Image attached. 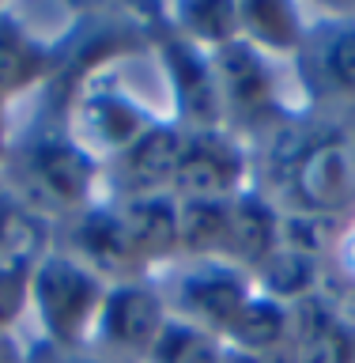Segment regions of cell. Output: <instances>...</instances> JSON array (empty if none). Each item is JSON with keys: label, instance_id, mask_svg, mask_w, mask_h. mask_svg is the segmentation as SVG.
Listing matches in <instances>:
<instances>
[{"label": "cell", "instance_id": "11", "mask_svg": "<svg viewBox=\"0 0 355 363\" xmlns=\"http://www.w3.org/2000/svg\"><path fill=\"white\" fill-rule=\"evenodd\" d=\"M64 254H72L84 269H91L102 284H133V280H147L152 272L136 254L125 220L113 201H95L91 208H84L79 216H72L68 223L57 227Z\"/></svg>", "mask_w": 355, "mask_h": 363}, {"label": "cell", "instance_id": "10", "mask_svg": "<svg viewBox=\"0 0 355 363\" xmlns=\"http://www.w3.org/2000/svg\"><path fill=\"white\" fill-rule=\"evenodd\" d=\"M152 50L163 65L170 87V121H178L181 129H220L223 106H220V87H215L212 53L178 38L163 19L152 30Z\"/></svg>", "mask_w": 355, "mask_h": 363}, {"label": "cell", "instance_id": "23", "mask_svg": "<svg viewBox=\"0 0 355 363\" xmlns=\"http://www.w3.org/2000/svg\"><path fill=\"white\" fill-rule=\"evenodd\" d=\"M27 280L30 269L0 257V333H11L19 314L27 311Z\"/></svg>", "mask_w": 355, "mask_h": 363}, {"label": "cell", "instance_id": "2", "mask_svg": "<svg viewBox=\"0 0 355 363\" xmlns=\"http://www.w3.org/2000/svg\"><path fill=\"white\" fill-rule=\"evenodd\" d=\"M0 186L23 208L61 227L102 201V163H95L64 129H42L8 147Z\"/></svg>", "mask_w": 355, "mask_h": 363}, {"label": "cell", "instance_id": "20", "mask_svg": "<svg viewBox=\"0 0 355 363\" xmlns=\"http://www.w3.org/2000/svg\"><path fill=\"white\" fill-rule=\"evenodd\" d=\"M159 19L178 38L201 45L208 53H215L220 45L235 42L242 34L238 30V4L235 0H186V4H170Z\"/></svg>", "mask_w": 355, "mask_h": 363}, {"label": "cell", "instance_id": "24", "mask_svg": "<svg viewBox=\"0 0 355 363\" xmlns=\"http://www.w3.org/2000/svg\"><path fill=\"white\" fill-rule=\"evenodd\" d=\"M329 269L340 272V284H344V288H355V220L340 231L337 250H333V257H329Z\"/></svg>", "mask_w": 355, "mask_h": 363}, {"label": "cell", "instance_id": "29", "mask_svg": "<svg viewBox=\"0 0 355 363\" xmlns=\"http://www.w3.org/2000/svg\"><path fill=\"white\" fill-rule=\"evenodd\" d=\"M8 147H11V136H8V106L0 102V167L8 159Z\"/></svg>", "mask_w": 355, "mask_h": 363}, {"label": "cell", "instance_id": "16", "mask_svg": "<svg viewBox=\"0 0 355 363\" xmlns=\"http://www.w3.org/2000/svg\"><path fill=\"white\" fill-rule=\"evenodd\" d=\"M125 220L136 254L147 265V272H163L181 257V238H178V197L159 193V197H136V201H113Z\"/></svg>", "mask_w": 355, "mask_h": 363}, {"label": "cell", "instance_id": "19", "mask_svg": "<svg viewBox=\"0 0 355 363\" xmlns=\"http://www.w3.org/2000/svg\"><path fill=\"white\" fill-rule=\"evenodd\" d=\"M288 337H291V306L257 291L223 333V345L231 352H249V356H280L288 348Z\"/></svg>", "mask_w": 355, "mask_h": 363}, {"label": "cell", "instance_id": "25", "mask_svg": "<svg viewBox=\"0 0 355 363\" xmlns=\"http://www.w3.org/2000/svg\"><path fill=\"white\" fill-rule=\"evenodd\" d=\"M30 363H113V359L98 356V352H91V348L57 352V348H50V345H34V348H30Z\"/></svg>", "mask_w": 355, "mask_h": 363}, {"label": "cell", "instance_id": "14", "mask_svg": "<svg viewBox=\"0 0 355 363\" xmlns=\"http://www.w3.org/2000/svg\"><path fill=\"white\" fill-rule=\"evenodd\" d=\"M61 45H50L11 8H0V102L11 106L19 95L53 84Z\"/></svg>", "mask_w": 355, "mask_h": 363}, {"label": "cell", "instance_id": "3", "mask_svg": "<svg viewBox=\"0 0 355 363\" xmlns=\"http://www.w3.org/2000/svg\"><path fill=\"white\" fill-rule=\"evenodd\" d=\"M110 284H102L91 269H84L72 254L53 246L27 280V311L42 329V345L57 352L91 348L98 311L106 303Z\"/></svg>", "mask_w": 355, "mask_h": 363}, {"label": "cell", "instance_id": "9", "mask_svg": "<svg viewBox=\"0 0 355 363\" xmlns=\"http://www.w3.org/2000/svg\"><path fill=\"white\" fill-rule=\"evenodd\" d=\"M167 322H170V306L152 277L133 284H113L98 311L91 352H98L113 363H144Z\"/></svg>", "mask_w": 355, "mask_h": 363}, {"label": "cell", "instance_id": "22", "mask_svg": "<svg viewBox=\"0 0 355 363\" xmlns=\"http://www.w3.org/2000/svg\"><path fill=\"white\" fill-rule=\"evenodd\" d=\"M144 363H227V345L223 337L170 314Z\"/></svg>", "mask_w": 355, "mask_h": 363}, {"label": "cell", "instance_id": "21", "mask_svg": "<svg viewBox=\"0 0 355 363\" xmlns=\"http://www.w3.org/2000/svg\"><path fill=\"white\" fill-rule=\"evenodd\" d=\"M231 201H178L181 257H223Z\"/></svg>", "mask_w": 355, "mask_h": 363}, {"label": "cell", "instance_id": "27", "mask_svg": "<svg viewBox=\"0 0 355 363\" xmlns=\"http://www.w3.org/2000/svg\"><path fill=\"white\" fill-rule=\"evenodd\" d=\"M340 136H344L348 159H351V167H355V106L340 113Z\"/></svg>", "mask_w": 355, "mask_h": 363}, {"label": "cell", "instance_id": "18", "mask_svg": "<svg viewBox=\"0 0 355 363\" xmlns=\"http://www.w3.org/2000/svg\"><path fill=\"white\" fill-rule=\"evenodd\" d=\"M254 288L283 306H295L329 288V261L317 254H306L299 246L280 242L272 250V257L254 272Z\"/></svg>", "mask_w": 355, "mask_h": 363}, {"label": "cell", "instance_id": "28", "mask_svg": "<svg viewBox=\"0 0 355 363\" xmlns=\"http://www.w3.org/2000/svg\"><path fill=\"white\" fill-rule=\"evenodd\" d=\"M227 363H288V359H283V352L280 356H249V352H231L227 348Z\"/></svg>", "mask_w": 355, "mask_h": 363}, {"label": "cell", "instance_id": "12", "mask_svg": "<svg viewBox=\"0 0 355 363\" xmlns=\"http://www.w3.org/2000/svg\"><path fill=\"white\" fill-rule=\"evenodd\" d=\"M186 129L170 118H159L136 144H129L118 159L102 167V197L106 201H136L159 197L174 189L178 159Z\"/></svg>", "mask_w": 355, "mask_h": 363}, {"label": "cell", "instance_id": "17", "mask_svg": "<svg viewBox=\"0 0 355 363\" xmlns=\"http://www.w3.org/2000/svg\"><path fill=\"white\" fill-rule=\"evenodd\" d=\"M310 16L288 0H238V38L272 61H291L306 38Z\"/></svg>", "mask_w": 355, "mask_h": 363}, {"label": "cell", "instance_id": "7", "mask_svg": "<svg viewBox=\"0 0 355 363\" xmlns=\"http://www.w3.org/2000/svg\"><path fill=\"white\" fill-rule=\"evenodd\" d=\"M295 84L314 110L344 113L355 106V11H322L310 19L299 53L291 57Z\"/></svg>", "mask_w": 355, "mask_h": 363}, {"label": "cell", "instance_id": "4", "mask_svg": "<svg viewBox=\"0 0 355 363\" xmlns=\"http://www.w3.org/2000/svg\"><path fill=\"white\" fill-rule=\"evenodd\" d=\"M215 87H220L223 125L246 140V133H272L283 121L295 118V110L283 99L280 68L272 57L254 50L249 42L235 38L212 53Z\"/></svg>", "mask_w": 355, "mask_h": 363}, {"label": "cell", "instance_id": "5", "mask_svg": "<svg viewBox=\"0 0 355 363\" xmlns=\"http://www.w3.org/2000/svg\"><path fill=\"white\" fill-rule=\"evenodd\" d=\"M159 121V113L147 106L144 99H136L129 87L106 79V72L87 79L84 87H76L64 99V125L61 129L95 159L106 167L110 159H118L129 144Z\"/></svg>", "mask_w": 355, "mask_h": 363}, {"label": "cell", "instance_id": "26", "mask_svg": "<svg viewBox=\"0 0 355 363\" xmlns=\"http://www.w3.org/2000/svg\"><path fill=\"white\" fill-rule=\"evenodd\" d=\"M0 363H30V348L16 333H0Z\"/></svg>", "mask_w": 355, "mask_h": 363}, {"label": "cell", "instance_id": "1", "mask_svg": "<svg viewBox=\"0 0 355 363\" xmlns=\"http://www.w3.org/2000/svg\"><path fill=\"white\" fill-rule=\"evenodd\" d=\"M269 174L276 182L280 212L317 216V220H355V167L348 159L340 118L333 125L283 121L269 133Z\"/></svg>", "mask_w": 355, "mask_h": 363}, {"label": "cell", "instance_id": "6", "mask_svg": "<svg viewBox=\"0 0 355 363\" xmlns=\"http://www.w3.org/2000/svg\"><path fill=\"white\" fill-rule=\"evenodd\" d=\"M163 291L170 314L223 337L238 311L254 299V277L220 257H181L152 277Z\"/></svg>", "mask_w": 355, "mask_h": 363}, {"label": "cell", "instance_id": "13", "mask_svg": "<svg viewBox=\"0 0 355 363\" xmlns=\"http://www.w3.org/2000/svg\"><path fill=\"white\" fill-rule=\"evenodd\" d=\"M288 363H355V322L333 291H317L291 306Z\"/></svg>", "mask_w": 355, "mask_h": 363}, {"label": "cell", "instance_id": "15", "mask_svg": "<svg viewBox=\"0 0 355 363\" xmlns=\"http://www.w3.org/2000/svg\"><path fill=\"white\" fill-rule=\"evenodd\" d=\"M280 227H283V212L280 204L269 197L265 189H246L231 201V220H227V242H223V257L227 265L254 272L272 257V250L280 246Z\"/></svg>", "mask_w": 355, "mask_h": 363}, {"label": "cell", "instance_id": "8", "mask_svg": "<svg viewBox=\"0 0 355 363\" xmlns=\"http://www.w3.org/2000/svg\"><path fill=\"white\" fill-rule=\"evenodd\" d=\"M246 189H254V152L242 136L227 125L186 129L170 193L178 201H231Z\"/></svg>", "mask_w": 355, "mask_h": 363}]
</instances>
